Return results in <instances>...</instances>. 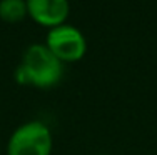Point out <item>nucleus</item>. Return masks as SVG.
I'll return each instance as SVG.
<instances>
[{
  "label": "nucleus",
  "instance_id": "obj_6",
  "mask_svg": "<svg viewBox=\"0 0 157 155\" xmlns=\"http://www.w3.org/2000/svg\"><path fill=\"white\" fill-rule=\"evenodd\" d=\"M100 155H107V153H100Z\"/></svg>",
  "mask_w": 157,
  "mask_h": 155
},
{
  "label": "nucleus",
  "instance_id": "obj_2",
  "mask_svg": "<svg viewBox=\"0 0 157 155\" xmlns=\"http://www.w3.org/2000/svg\"><path fill=\"white\" fill-rule=\"evenodd\" d=\"M54 138L45 124L30 120L18 125L7 142V155H52Z\"/></svg>",
  "mask_w": 157,
  "mask_h": 155
},
{
  "label": "nucleus",
  "instance_id": "obj_5",
  "mask_svg": "<svg viewBox=\"0 0 157 155\" xmlns=\"http://www.w3.org/2000/svg\"><path fill=\"white\" fill-rule=\"evenodd\" d=\"M27 13V3L25 0H0V18L7 24H18Z\"/></svg>",
  "mask_w": 157,
  "mask_h": 155
},
{
  "label": "nucleus",
  "instance_id": "obj_3",
  "mask_svg": "<svg viewBox=\"0 0 157 155\" xmlns=\"http://www.w3.org/2000/svg\"><path fill=\"white\" fill-rule=\"evenodd\" d=\"M45 45L62 64H74L82 60L87 52V40L84 34L69 24L50 28L45 37Z\"/></svg>",
  "mask_w": 157,
  "mask_h": 155
},
{
  "label": "nucleus",
  "instance_id": "obj_4",
  "mask_svg": "<svg viewBox=\"0 0 157 155\" xmlns=\"http://www.w3.org/2000/svg\"><path fill=\"white\" fill-rule=\"evenodd\" d=\"M25 3L29 17L48 30L65 24L70 13L69 0H25Z\"/></svg>",
  "mask_w": 157,
  "mask_h": 155
},
{
  "label": "nucleus",
  "instance_id": "obj_1",
  "mask_svg": "<svg viewBox=\"0 0 157 155\" xmlns=\"http://www.w3.org/2000/svg\"><path fill=\"white\" fill-rule=\"evenodd\" d=\"M62 75L63 64L47 49L45 43H32L24 52L13 77L18 85L50 88L60 82Z\"/></svg>",
  "mask_w": 157,
  "mask_h": 155
}]
</instances>
